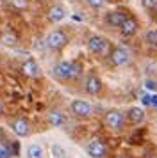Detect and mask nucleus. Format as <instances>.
<instances>
[{"instance_id":"bb28decb","label":"nucleus","mask_w":157,"mask_h":158,"mask_svg":"<svg viewBox=\"0 0 157 158\" xmlns=\"http://www.w3.org/2000/svg\"><path fill=\"white\" fill-rule=\"evenodd\" d=\"M54 153H56V155H59V158H61V155H63L64 151L59 149V146H54Z\"/></svg>"},{"instance_id":"0eeeda50","label":"nucleus","mask_w":157,"mask_h":158,"mask_svg":"<svg viewBox=\"0 0 157 158\" xmlns=\"http://www.w3.org/2000/svg\"><path fill=\"white\" fill-rule=\"evenodd\" d=\"M9 128L13 130V133L16 137H20V139H25V137L30 135V124L23 117H13L9 121Z\"/></svg>"},{"instance_id":"f8f14e48","label":"nucleus","mask_w":157,"mask_h":158,"mask_svg":"<svg viewBox=\"0 0 157 158\" xmlns=\"http://www.w3.org/2000/svg\"><path fill=\"white\" fill-rule=\"evenodd\" d=\"M66 9L61 6V4H56V6H52V7L48 9V13H47V18H48L50 23H61L66 18Z\"/></svg>"},{"instance_id":"9d476101","label":"nucleus","mask_w":157,"mask_h":158,"mask_svg":"<svg viewBox=\"0 0 157 158\" xmlns=\"http://www.w3.org/2000/svg\"><path fill=\"white\" fill-rule=\"evenodd\" d=\"M137 29H139V25H137V20L136 18H132V16H127L125 20H123V23L120 25V32L123 37H132L137 32Z\"/></svg>"},{"instance_id":"20e7f679","label":"nucleus","mask_w":157,"mask_h":158,"mask_svg":"<svg viewBox=\"0 0 157 158\" xmlns=\"http://www.w3.org/2000/svg\"><path fill=\"white\" fill-rule=\"evenodd\" d=\"M70 110L73 117H77V119H89L93 115V105L84 100H73L70 105Z\"/></svg>"},{"instance_id":"473e14b6","label":"nucleus","mask_w":157,"mask_h":158,"mask_svg":"<svg viewBox=\"0 0 157 158\" xmlns=\"http://www.w3.org/2000/svg\"><path fill=\"white\" fill-rule=\"evenodd\" d=\"M155 20H157V16H155Z\"/></svg>"},{"instance_id":"aec40b11","label":"nucleus","mask_w":157,"mask_h":158,"mask_svg":"<svg viewBox=\"0 0 157 158\" xmlns=\"http://www.w3.org/2000/svg\"><path fill=\"white\" fill-rule=\"evenodd\" d=\"M84 2H86V6L91 9H102L107 4V0H84Z\"/></svg>"},{"instance_id":"393cba45","label":"nucleus","mask_w":157,"mask_h":158,"mask_svg":"<svg viewBox=\"0 0 157 158\" xmlns=\"http://www.w3.org/2000/svg\"><path fill=\"white\" fill-rule=\"evenodd\" d=\"M141 103L145 107H150V94H143L141 96Z\"/></svg>"},{"instance_id":"9b49d317","label":"nucleus","mask_w":157,"mask_h":158,"mask_svg":"<svg viewBox=\"0 0 157 158\" xmlns=\"http://www.w3.org/2000/svg\"><path fill=\"white\" fill-rule=\"evenodd\" d=\"M84 91L89 94V96L100 94V91H102V80H100L96 75H89L84 82Z\"/></svg>"},{"instance_id":"5701e85b","label":"nucleus","mask_w":157,"mask_h":158,"mask_svg":"<svg viewBox=\"0 0 157 158\" xmlns=\"http://www.w3.org/2000/svg\"><path fill=\"white\" fill-rule=\"evenodd\" d=\"M145 87H146V89H150V91H155L157 84L154 82V80H146V82H145Z\"/></svg>"},{"instance_id":"c756f323","label":"nucleus","mask_w":157,"mask_h":158,"mask_svg":"<svg viewBox=\"0 0 157 158\" xmlns=\"http://www.w3.org/2000/svg\"><path fill=\"white\" fill-rule=\"evenodd\" d=\"M116 158H127V156H116Z\"/></svg>"},{"instance_id":"412c9836","label":"nucleus","mask_w":157,"mask_h":158,"mask_svg":"<svg viewBox=\"0 0 157 158\" xmlns=\"http://www.w3.org/2000/svg\"><path fill=\"white\" fill-rule=\"evenodd\" d=\"M11 4H13V7L18 9V11H23V9L29 7V0H11Z\"/></svg>"},{"instance_id":"7ed1b4c3","label":"nucleus","mask_w":157,"mask_h":158,"mask_svg":"<svg viewBox=\"0 0 157 158\" xmlns=\"http://www.w3.org/2000/svg\"><path fill=\"white\" fill-rule=\"evenodd\" d=\"M86 46H87V52L89 53L98 55V57H104V55H107V52H109V41H107L105 37L96 36V34L95 36H89Z\"/></svg>"},{"instance_id":"c85d7f7f","label":"nucleus","mask_w":157,"mask_h":158,"mask_svg":"<svg viewBox=\"0 0 157 158\" xmlns=\"http://www.w3.org/2000/svg\"><path fill=\"white\" fill-rule=\"evenodd\" d=\"M4 112H6V108H4V105H2V101H0V117L4 115Z\"/></svg>"},{"instance_id":"7c9ffc66","label":"nucleus","mask_w":157,"mask_h":158,"mask_svg":"<svg viewBox=\"0 0 157 158\" xmlns=\"http://www.w3.org/2000/svg\"><path fill=\"white\" fill-rule=\"evenodd\" d=\"M0 64H2V57H0Z\"/></svg>"},{"instance_id":"f3484780","label":"nucleus","mask_w":157,"mask_h":158,"mask_svg":"<svg viewBox=\"0 0 157 158\" xmlns=\"http://www.w3.org/2000/svg\"><path fill=\"white\" fill-rule=\"evenodd\" d=\"M0 158H13V149L9 142H0Z\"/></svg>"},{"instance_id":"6e6552de","label":"nucleus","mask_w":157,"mask_h":158,"mask_svg":"<svg viewBox=\"0 0 157 158\" xmlns=\"http://www.w3.org/2000/svg\"><path fill=\"white\" fill-rule=\"evenodd\" d=\"M87 155L91 158H105L107 156V146L104 140H100V139H93L87 142Z\"/></svg>"},{"instance_id":"2eb2a0df","label":"nucleus","mask_w":157,"mask_h":158,"mask_svg":"<svg viewBox=\"0 0 157 158\" xmlns=\"http://www.w3.org/2000/svg\"><path fill=\"white\" fill-rule=\"evenodd\" d=\"M47 121L52 128H59V126H63L64 124V114L61 110H52L48 115H47Z\"/></svg>"},{"instance_id":"f03ea898","label":"nucleus","mask_w":157,"mask_h":158,"mask_svg":"<svg viewBox=\"0 0 157 158\" xmlns=\"http://www.w3.org/2000/svg\"><path fill=\"white\" fill-rule=\"evenodd\" d=\"M66 44H68V36L64 30H52L45 37V46L52 52H61Z\"/></svg>"},{"instance_id":"1a4fd4ad","label":"nucleus","mask_w":157,"mask_h":158,"mask_svg":"<svg viewBox=\"0 0 157 158\" xmlns=\"http://www.w3.org/2000/svg\"><path fill=\"white\" fill-rule=\"evenodd\" d=\"M20 71L23 77H27V78H38L39 75H41V68L38 64V60L36 59H27L23 64H21Z\"/></svg>"},{"instance_id":"2f4dec72","label":"nucleus","mask_w":157,"mask_h":158,"mask_svg":"<svg viewBox=\"0 0 157 158\" xmlns=\"http://www.w3.org/2000/svg\"><path fill=\"white\" fill-rule=\"evenodd\" d=\"M43 2H47V0H43Z\"/></svg>"},{"instance_id":"cd10ccee","label":"nucleus","mask_w":157,"mask_h":158,"mask_svg":"<svg viewBox=\"0 0 157 158\" xmlns=\"http://www.w3.org/2000/svg\"><path fill=\"white\" fill-rule=\"evenodd\" d=\"M4 139H6V133H4V128H2V126H0V142H2V140H4Z\"/></svg>"},{"instance_id":"a211bd4d","label":"nucleus","mask_w":157,"mask_h":158,"mask_svg":"<svg viewBox=\"0 0 157 158\" xmlns=\"http://www.w3.org/2000/svg\"><path fill=\"white\" fill-rule=\"evenodd\" d=\"M2 43L6 44V46H14V44H18V37L11 34V32H6L4 36H2Z\"/></svg>"},{"instance_id":"6ab92c4d","label":"nucleus","mask_w":157,"mask_h":158,"mask_svg":"<svg viewBox=\"0 0 157 158\" xmlns=\"http://www.w3.org/2000/svg\"><path fill=\"white\" fill-rule=\"evenodd\" d=\"M145 41H146V43H148L150 46L157 48V29L148 30V32H146V36H145Z\"/></svg>"},{"instance_id":"f257e3e1","label":"nucleus","mask_w":157,"mask_h":158,"mask_svg":"<svg viewBox=\"0 0 157 158\" xmlns=\"http://www.w3.org/2000/svg\"><path fill=\"white\" fill-rule=\"evenodd\" d=\"M52 77L57 82H68V80H77L80 77V66L77 62H71V60H59L52 66Z\"/></svg>"},{"instance_id":"39448f33","label":"nucleus","mask_w":157,"mask_h":158,"mask_svg":"<svg viewBox=\"0 0 157 158\" xmlns=\"http://www.w3.org/2000/svg\"><path fill=\"white\" fill-rule=\"evenodd\" d=\"M109 60L114 68H121V66H127L130 62V52L123 46H116L109 52Z\"/></svg>"},{"instance_id":"ddd939ff","label":"nucleus","mask_w":157,"mask_h":158,"mask_svg":"<svg viewBox=\"0 0 157 158\" xmlns=\"http://www.w3.org/2000/svg\"><path fill=\"white\" fill-rule=\"evenodd\" d=\"M127 13H123V11H109L105 15V22L107 25H111L114 29H120V25L123 23V20L127 18Z\"/></svg>"},{"instance_id":"b1692460","label":"nucleus","mask_w":157,"mask_h":158,"mask_svg":"<svg viewBox=\"0 0 157 158\" xmlns=\"http://www.w3.org/2000/svg\"><path fill=\"white\" fill-rule=\"evenodd\" d=\"M11 149H13V156L14 155H20V142L11 144Z\"/></svg>"},{"instance_id":"4468645a","label":"nucleus","mask_w":157,"mask_h":158,"mask_svg":"<svg viewBox=\"0 0 157 158\" xmlns=\"http://www.w3.org/2000/svg\"><path fill=\"white\" fill-rule=\"evenodd\" d=\"M127 119L128 123H132V124H141L145 121V110L139 107H130L127 112Z\"/></svg>"},{"instance_id":"4be33fe9","label":"nucleus","mask_w":157,"mask_h":158,"mask_svg":"<svg viewBox=\"0 0 157 158\" xmlns=\"http://www.w3.org/2000/svg\"><path fill=\"white\" fill-rule=\"evenodd\" d=\"M143 6L146 9H157V0H143Z\"/></svg>"},{"instance_id":"423d86ee","label":"nucleus","mask_w":157,"mask_h":158,"mask_svg":"<svg viewBox=\"0 0 157 158\" xmlns=\"http://www.w3.org/2000/svg\"><path fill=\"white\" fill-rule=\"evenodd\" d=\"M104 123L109 130L113 131H121L125 126V115L121 114L120 110H109L104 117Z\"/></svg>"},{"instance_id":"dca6fc26","label":"nucleus","mask_w":157,"mask_h":158,"mask_svg":"<svg viewBox=\"0 0 157 158\" xmlns=\"http://www.w3.org/2000/svg\"><path fill=\"white\" fill-rule=\"evenodd\" d=\"M27 158H43V149L38 144H30L27 148Z\"/></svg>"},{"instance_id":"a878e982","label":"nucleus","mask_w":157,"mask_h":158,"mask_svg":"<svg viewBox=\"0 0 157 158\" xmlns=\"http://www.w3.org/2000/svg\"><path fill=\"white\" fill-rule=\"evenodd\" d=\"M150 107L157 108V94H150Z\"/></svg>"}]
</instances>
